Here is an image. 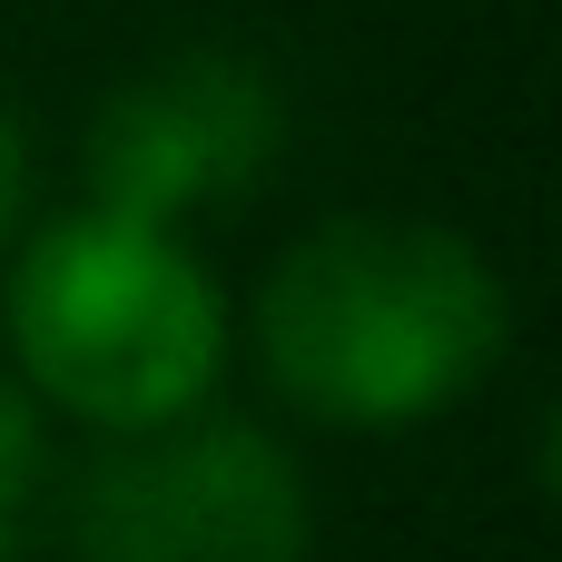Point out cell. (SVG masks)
Listing matches in <instances>:
<instances>
[{"label":"cell","mask_w":562,"mask_h":562,"mask_svg":"<svg viewBox=\"0 0 562 562\" xmlns=\"http://www.w3.org/2000/svg\"><path fill=\"white\" fill-rule=\"evenodd\" d=\"M514 336L484 247L425 217H336L296 237L257 296V356L286 405L395 435L464 405Z\"/></svg>","instance_id":"6da1fadb"},{"label":"cell","mask_w":562,"mask_h":562,"mask_svg":"<svg viewBox=\"0 0 562 562\" xmlns=\"http://www.w3.org/2000/svg\"><path fill=\"white\" fill-rule=\"evenodd\" d=\"M10 356L49 405L148 435L207 405L227 366V296L168 227L79 207L10 267Z\"/></svg>","instance_id":"7a4b0ae2"},{"label":"cell","mask_w":562,"mask_h":562,"mask_svg":"<svg viewBox=\"0 0 562 562\" xmlns=\"http://www.w3.org/2000/svg\"><path fill=\"white\" fill-rule=\"evenodd\" d=\"M306 474L237 415L119 435L79 484V562H306Z\"/></svg>","instance_id":"3957f363"},{"label":"cell","mask_w":562,"mask_h":562,"mask_svg":"<svg viewBox=\"0 0 562 562\" xmlns=\"http://www.w3.org/2000/svg\"><path fill=\"white\" fill-rule=\"evenodd\" d=\"M277 148H286L277 79L237 49H178L99 99L79 178H89V207L138 217V227H178L188 207L257 188L277 168Z\"/></svg>","instance_id":"277c9868"},{"label":"cell","mask_w":562,"mask_h":562,"mask_svg":"<svg viewBox=\"0 0 562 562\" xmlns=\"http://www.w3.org/2000/svg\"><path fill=\"white\" fill-rule=\"evenodd\" d=\"M30 484H40V415H30V395L0 375V562H20V504H30Z\"/></svg>","instance_id":"5b68a950"},{"label":"cell","mask_w":562,"mask_h":562,"mask_svg":"<svg viewBox=\"0 0 562 562\" xmlns=\"http://www.w3.org/2000/svg\"><path fill=\"white\" fill-rule=\"evenodd\" d=\"M20 207H30V138H20V119L0 109V247H10V227H20Z\"/></svg>","instance_id":"8992f818"}]
</instances>
